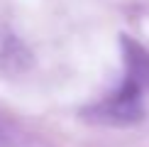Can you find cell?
Segmentation results:
<instances>
[{"mask_svg": "<svg viewBox=\"0 0 149 147\" xmlns=\"http://www.w3.org/2000/svg\"><path fill=\"white\" fill-rule=\"evenodd\" d=\"M120 44H122V54H125V74H130L132 78L149 88V52L142 44H137L134 39H130L127 34L120 37Z\"/></svg>", "mask_w": 149, "mask_h": 147, "instance_id": "2", "label": "cell"}, {"mask_svg": "<svg viewBox=\"0 0 149 147\" xmlns=\"http://www.w3.org/2000/svg\"><path fill=\"white\" fill-rule=\"evenodd\" d=\"M142 93L144 86L137 78L125 74V81L117 91L105 96L100 103L88 106L83 110V118L93 123H105V125H132L144 118V106H142Z\"/></svg>", "mask_w": 149, "mask_h": 147, "instance_id": "1", "label": "cell"}]
</instances>
